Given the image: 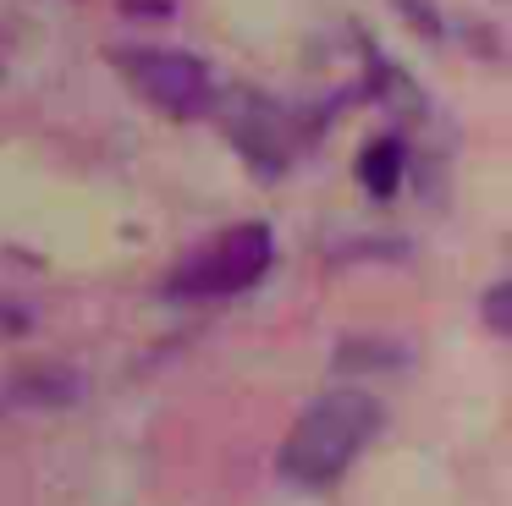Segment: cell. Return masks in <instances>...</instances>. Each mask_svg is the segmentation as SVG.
<instances>
[{
	"label": "cell",
	"instance_id": "cell-1",
	"mask_svg": "<svg viewBox=\"0 0 512 506\" xmlns=\"http://www.w3.org/2000/svg\"><path fill=\"white\" fill-rule=\"evenodd\" d=\"M386 413L369 391H325L303 407L292 435L281 440V473L303 490H325L358 462V451L380 435Z\"/></svg>",
	"mask_w": 512,
	"mask_h": 506
},
{
	"label": "cell",
	"instance_id": "cell-2",
	"mask_svg": "<svg viewBox=\"0 0 512 506\" xmlns=\"http://www.w3.org/2000/svg\"><path fill=\"white\" fill-rule=\"evenodd\" d=\"M270 264H276V231L265 220H237L171 270V297H237L265 281Z\"/></svg>",
	"mask_w": 512,
	"mask_h": 506
},
{
	"label": "cell",
	"instance_id": "cell-3",
	"mask_svg": "<svg viewBox=\"0 0 512 506\" xmlns=\"http://www.w3.org/2000/svg\"><path fill=\"white\" fill-rule=\"evenodd\" d=\"M111 61L122 66V77L149 99L155 110L177 121L210 116L215 110V77L210 61H199L193 50H160V44H122L111 50Z\"/></svg>",
	"mask_w": 512,
	"mask_h": 506
},
{
	"label": "cell",
	"instance_id": "cell-4",
	"mask_svg": "<svg viewBox=\"0 0 512 506\" xmlns=\"http://www.w3.org/2000/svg\"><path fill=\"white\" fill-rule=\"evenodd\" d=\"M226 132H232V143L243 149V160L259 165L265 176L287 171V165L298 160V149L309 143L298 132V110L270 105L265 94H243V99H237V110L226 116Z\"/></svg>",
	"mask_w": 512,
	"mask_h": 506
},
{
	"label": "cell",
	"instance_id": "cell-5",
	"mask_svg": "<svg viewBox=\"0 0 512 506\" xmlns=\"http://www.w3.org/2000/svg\"><path fill=\"white\" fill-rule=\"evenodd\" d=\"M402 165H408L402 138H375V143H364V154H358V187H364L369 198H397Z\"/></svg>",
	"mask_w": 512,
	"mask_h": 506
},
{
	"label": "cell",
	"instance_id": "cell-6",
	"mask_svg": "<svg viewBox=\"0 0 512 506\" xmlns=\"http://www.w3.org/2000/svg\"><path fill=\"white\" fill-rule=\"evenodd\" d=\"M507 292H512L507 281H496V286L485 292V325L496 330V336H507Z\"/></svg>",
	"mask_w": 512,
	"mask_h": 506
},
{
	"label": "cell",
	"instance_id": "cell-7",
	"mask_svg": "<svg viewBox=\"0 0 512 506\" xmlns=\"http://www.w3.org/2000/svg\"><path fill=\"white\" fill-rule=\"evenodd\" d=\"M397 6L413 17V28H424L430 39H441V17H435V6H430V0H397Z\"/></svg>",
	"mask_w": 512,
	"mask_h": 506
},
{
	"label": "cell",
	"instance_id": "cell-8",
	"mask_svg": "<svg viewBox=\"0 0 512 506\" xmlns=\"http://www.w3.org/2000/svg\"><path fill=\"white\" fill-rule=\"evenodd\" d=\"M127 11H155V17H171V0H122Z\"/></svg>",
	"mask_w": 512,
	"mask_h": 506
},
{
	"label": "cell",
	"instance_id": "cell-9",
	"mask_svg": "<svg viewBox=\"0 0 512 506\" xmlns=\"http://www.w3.org/2000/svg\"><path fill=\"white\" fill-rule=\"evenodd\" d=\"M0 72H6V50H0Z\"/></svg>",
	"mask_w": 512,
	"mask_h": 506
}]
</instances>
